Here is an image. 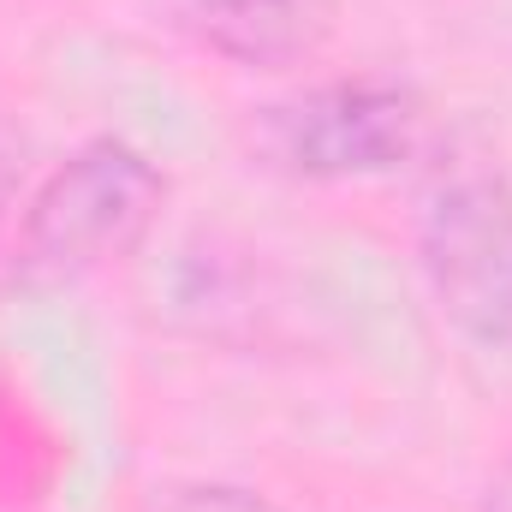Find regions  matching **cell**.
I'll return each mask as SVG.
<instances>
[{"mask_svg":"<svg viewBox=\"0 0 512 512\" xmlns=\"http://www.w3.org/2000/svg\"><path fill=\"white\" fill-rule=\"evenodd\" d=\"M167 209V173L126 137L78 143L30 197L12 245V280L54 292L126 262Z\"/></svg>","mask_w":512,"mask_h":512,"instance_id":"6da1fadb","label":"cell"},{"mask_svg":"<svg viewBox=\"0 0 512 512\" xmlns=\"http://www.w3.org/2000/svg\"><path fill=\"white\" fill-rule=\"evenodd\" d=\"M417 262L435 310L483 352H512V179L441 167L417 209Z\"/></svg>","mask_w":512,"mask_h":512,"instance_id":"7a4b0ae2","label":"cell"},{"mask_svg":"<svg viewBox=\"0 0 512 512\" xmlns=\"http://www.w3.org/2000/svg\"><path fill=\"white\" fill-rule=\"evenodd\" d=\"M429 137L417 90L393 78H328L286 102H268L256 143L274 167L298 179H387L417 161Z\"/></svg>","mask_w":512,"mask_h":512,"instance_id":"3957f363","label":"cell"},{"mask_svg":"<svg viewBox=\"0 0 512 512\" xmlns=\"http://www.w3.org/2000/svg\"><path fill=\"white\" fill-rule=\"evenodd\" d=\"M167 18L233 66H298L322 48L334 0H161Z\"/></svg>","mask_w":512,"mask_h":512,"instance_id":"277c9868","label":"cell"},{"mask_svg":"<svg viewBox=\"0 0 512 512\" xmlns=\"http://www.w3.org/2000/svg\"><path fill=\"white\" fill-rule=\"evenodd\" d=\"M155 512H286V507L268 501V495H256V489H245V483H185Z\"/></svg>","mask_w":512,"mask_h":512,"instance_id":"5b68a950","label":"cell"},{"mask_svg":"<svg viewBox=\"0 0 512 512\" xmlns=\"http://www.w3.org/2000/svg\"><path fill=\"white\" fill-rule=\"evenodd\" d=\"M483 512H512V459L489 477V489H483Z\"/></svg>","mask_w":512,"mask_h":512,"instance_id":"8992f818","label":"cell"}]
</instances>
